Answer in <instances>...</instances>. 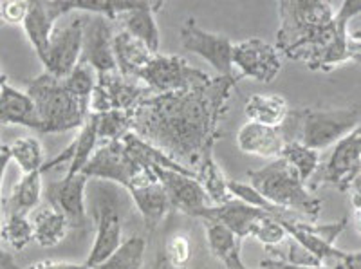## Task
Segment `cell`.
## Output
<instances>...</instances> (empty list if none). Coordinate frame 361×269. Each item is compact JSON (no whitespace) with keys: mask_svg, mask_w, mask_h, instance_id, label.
Instances as JSON below:
<instances>
[{"mask_svg":"<svg viewBox=\"0 0 361 269\" xmlns=\"http://www.w3.org/2000/svg\"><path fill=\"white\" fill-rule=\"evenodd\" d=\"M237 82V76H219L183 92L154 94L135 109L132 132L195 174L214 157L219 126Z\"/></svg>","mask_w":361,"mask_h":269,"instance_id":"obj_1","label":"cell"},{"mask_svg":"<svg viewBox=\"0 0 361 269\" xmlns=\"http://www.w3.org/2000/svg\"><path fill=\"white\" fill-rule=\"evenodd\" d=\"M360 0H345L334 15V20L316 38L293 56V60L304 61L311 71L331 73L336 67L357 61L360 58Z\"/></svg>","mask_w":361,"mask_h":269,"instance_id":"obj_2","label":"cell"},{"mask_svg":"<svg viewBox=\"0 0 361 269\" xmlns=\"http://www.w3.org/2000/svg\"><path fill=\"white\" fill-rule=\"evenodd\" d=\"M247 181L271 206L282 213H300L314 220L322 213V201L312 196L296 172L282 157L259 170H247Z\"/></svg>","mask_w":361,"mask_h":269,"instance_id":"obj_3","label":"cell"},{"mask_svg":"<svg viewBox=\"0 0 361 269\" xmlns=\"http://www.w3.org/2000/svg\"><path fill=\"white\" fill-rule=\"evenodd\" d=\"M360 126V105L343 109H305L289 112L280 131H293L283 136L286 141H298L312 150H324L333 147L340 139Z\"/></svg>","mask_w":361,"mask_h":269,"instance_id":"obj_4","label":"cell"},{"mask_svg":"<svg viewBox=\"0 0 361 269\" xmlns=\"http://www.w3.org/2000/svg\"><path fill=\"white\" fill-rule=\"evenodd\" d=\"M25 94L35 103L44 134H60L80 128L90 114L89 107L74 98L63 87L62 80L49 73H42L29 80Z\"/></svg>","mask_w":361,"mask_h":269,"instance_id":"obj_5","label":"cell"},{"mask_svg":"<svg viewBox=\"0 0 361 269\" xmlns=\"http://www.w3.org/2000/svg\"><path fill=\"white\" fill-rule=\"evenodd\" d=\"M276 9L280 28L275 47L289 60L322 33L336 15L333 6L320 0H282Z\"/></svg>","mask_w":361,"mask_h":269,"instance_id":"obj_6","label":"cell"},{"mask_svg":"<svg viewBox=\"0 0 361 269\" xmlns=\"http://www.w3.org/2000/svg\"><path fill=\"white\" fill-rule=\"evenodd\" d=\"M82 174L87 179L119 184L127 192L145 181L157 177L152 168L137 160L121 139L98 145Z\"/></svg>","mask_w":361,"mask_h":269,"instance_id":"obj_7","label":"cell"},{"mask_svg":"<svg viewBox=\"0 0 361 269\" xmlns=\"http://www.w3.org/2000/svg\"><path fill=\"white\" fill-rule=\"evenodd\" d=\"M90 212L96 220V239L85 261L89 269L111 257L123 244L119 197L114 186H107V181H98L90 192Z\"/></svg>","mask_w":361,"mask_h":269,"instance_id":"obj_8","label":"cell"},{"mask_svg":"<svg viewBox=\"0 0 361 269\" xmlns=\"http://www.w3.org/2000/svg\"><path fill=\"white\" fill-rule=\"evenodd\" d=\"M137 80L152 90V94H170L201 87L212 78L177 54L157 53L141 69Z\"/></svg>","mask_w":361,"mask_h":269,"instance_id":"obj_9","label":"cell"},{"mask_svg":"<svg viewBox=\"0 0 361 269\" xmlns=\"http://www.w3.org/2000/svg\"><path fill=\"white\" fill-rule=\"evenodd\" d=\"M154 96L137 78H127L118 71L96 74V85L90 94L89 112L90 114H103L109 110H127L135 112L141 103Z\"/></svg>","mask_w":361,"mask_h":269,"instance_id":"obj_10","label":"cell"},{"mask_svg":"<svg viewBox=\"0 0 361 269\" xmlns=\"http://www.w3.org/2000/svg\"><path fill=\"white\" fill-rule=\"evenodd\" d=\"M83 25H85V13L82 11H73L66 22L56 24L51 35L49 45L44 56L40 58L45 73L63 80L78 66L80 54H82Z\"/></svg>","mask_w":361,"mask_h":269,"instance_id":"obj_11","label":"cell"},{"mask_svg":"<svg viewBox=\"0 0 361 269\" xmlns=\"http://www.w3.org/2000/svg\"><path fill=\"white\" fill-rule=\"evenodd\" d=\"M231 64L238 80L251 78L257 82L271 83L282 71V54L275 45L262 38H247L233 44Z\"/></svg>","mask_w":361,"mask_h":269,"instance_id":"obj_12","label":"cell"},{"mask_svg":"<svg viewBox=\"0 0 361 269\" xmlns=\"http://www.w3.org/2000/svg\"><path fill=\"white\" fill-rule=\"evenodd\" d=\"M179 38L186 51L204 58L221 76H237L231 64L233 42L230 38L204 31L192 17L183 22L179 29Z\"/></svg>","mask_w":361,"mask_h":269,"instance_id":"obj_13","label":"cell"},{"mask_svg":"<svg viewBox=\"0 0 361 269\" xmlns=\"http://www.w3.org/2000/svg\"><path fill=\"white\" fill-rule=\"evenodd\" d=\"M361 132L360 126L334 145L327 165L320 168L322 183L333 184L340 192H349L361 179Z\"/></svg>","mask_w":361,"mask_h":269,"instance_id":"obj_14","label":"cell"},{"mask_svg":"<svg viewBox=\"0 0 361 269\" xmlns=\"http://www.w3.org/2000/svg\"><path fill=\"white\" fill-rule=\"evenodd\" d=\"M112 38H114V33H112L109 18L94 15V13H85L80 61L89 66L90 69H94L96 74L116 71Z\"/></svg>","mask_w":361,"mask_h":269,"instance_id":"obj_15","label":"cell"},{"mask_svg":"<svg viewBox=\"0 0 361 269\" xmlns=\"http://www.w3.org/2000/svg\"><path fill=\"white\" fill-rule=\"evenodd\" d=\"M87 177L83 174L63 176L45 188V199L51 208L62 213L71 228H83L87 220L85 192Z\"/></svg>","mask_w":361,"mask_h":269,"instance_id":"obj_16","label":"cell"},{"mask_svg":"<svg viewBox=\"0 0 361 269\" xmlns=\"http://www.w3.org/2000/svg\"><path fill=\"white\" fill-rule=\"evenodd\" d=\"M148 167L152 168L159 183L163 184L166 197H169L170 208L173 206V208L180 210L186 215L195 217L201 210L214 206L204 190H202L201 184L197 183V179L193 176L166 170V168L156 167V165H148Z\"/></svg>","mask_w":361,"mask_h":269,"instance_id":"obj_17","label":"cell"},{"mask_svg":"<svg viewBox=\"0 0 361 269\" xmlns=\"http://www.w3.org/2000/svg\"><path fill=\"white\" fill-rule=\"evenodd\" d=\"M74 11V2H49V0H33L29 2L27 17L24 20V31L27 40L33 45L38 58L44 56L51 35L63 15Z\"/></svg>","mask_w":361,"mask_h":269,"instance_id":"obj_18","label":"cell"},{"mask_svg":"<svg viewBox=\"0 0 361 269\" xmlns=\"http://www.w3.org/2000/svg\"><path fill=\"white\" fill-rule=\"evenodd\" d=\"M98 145H99V139H98V128H96V116L89 114V118L85 119V123L80 126L78 136L73 139V143H71L66 150L60 152L56 157H53L51 161H45L40 172L42 174H45V172H49L51 168H56L63 163H69L66 176H76V174H82L85 165L89 163V160L92 157L96 148H98Z\"/></svg>","mask_w":361,"mask_h":269,"instance_id":"obj_19","label":"cell"},{"mask_svg":"<svg viewBox=\"0 0 361 269\" xmlns=\"http://www.w3.org/2000/svg\"><path fill=\"white\" fill-rule=\"evenodd\" d=\"M267 212L260 208H253L250 204H244L237 199H231L230 203L221 204V206H208V208L201 210L195 217L202 220V222H217L224 228L230 229L233 235H237L240 241H244L246 237H250L251 228L260 217L266 215Z\"/></svg>","mask_w":361,"mask_h":269,"instance_id":"obj_20","label":"cell"},{"mask_svg":"<svg viewBox=\"0 0 361 269\" xmlns=\"http://www.w3.org/2000/svg\"><path fill=\"white\" fill-rule=\"evenodd\" d=\"M163 8V2H137L135 8H132L130 11H125L118 18L121 22L123 31H127L130 37L147 45L152 54L159 53L161 37L156 22V13Z\"/></svg>","mask_w":361,"mask_h":269,"instance_id":"obj_21","label":"cell"},{"mask_svg":"<svg viewBox=\"0 0 361 269\" xmlns=\"http://www.w3.org/2000/svg\"><path fill=\"white\" fill-rule=\"evenodd\" d=\"M286 145L280 128L264 126L259 123L247 121L240 126L237 134L238 150L250 155H259L264 160H279Z\"/></svg>","mask_w":361,"mask_h":269,"instance_id":"obj_22","label":"cell"},{"mask_svg":"<svg viewBox=\"0 0 361 269\" xmlns=\"http://www.w3.org/2000/svg\"><path fill=\"white\" fill-rule=\"evenodd\" d=\"M0 125H20L42 132L35 103L24 90L8 85L0 90Z\"/></svg>","mask_w":361,"mask_h":269,"instance_id":"obj_23","label":"cell"},{"mask_svg":"<svg viewBox=\"0 0 361 269\" xmlns=\"http://www.w3.org/2000/svg\"><path fill=\"white\" fill-rule=\"evenodd\" d=\"M128 196L132 197V203L135 204L137 212L141 213L148 229L156 228L170 210L169 197H166L163 184L159 183L157 177L130 188Z\"/></svg>","mask_w":361,"mask_h":269,"instance_id":"obj_24","label":"cell"},{"mask_svg":"<svg viewBox=\"0 0 361 269\" xmlns=\"http://www.w3.org/2000/svg\"><path fill=\"white\" fill-rule=\"evenodd\" d=\"M112 54H114L116 71L127 78H137L150 58L154 56L145 44L135 40L127 31H118L112 38Z\"/></svg>","mask_w":361,"mask_h":269,"instance_id":"obj_25","label":"cell"},{"mask_svg":"<svg viewBox=\"0 0 361 269\" xmlns=\"http://www.w3.org/2000/svg\"><path fill=\"white\" fill-rule=\"evenodd\" d=\"M42 172L24 174L15 186L9 190L6 197L0 201V213H17L29 215L40 206L42 199Z\"/></svg>","mask_w":361,"mask_h":269,"instance_id":"obj_26","label":"cell"},{"mask_svg":"<svg viewBox=\"0 0 361 269\" xmlns=\"http://www.w3.org/2000/svg\"><path fill=\"white\" fill-rule=\"evenodd\" d=\"M204 229L209 251L226 269H247L243 262V241L237 235L217 222H204Z\"/></svg>","mask_w":361,"mask_h":269,"instance_id":"obj_27","label":"cell"},{"mask_svg":"<svg viewBox=\"0 0 361 269\" xmlns=\"http://www.w3.org/2000/svg\"><path fill=\"white\" fill-rule=\"evenodd\" d=\"M29 220L33 226V242L40 248H54L67 237L69 222L62 213H58L47 206H38L37 210L29 213Z\"/></svg>","mask_w":361,"mask_h":269,"instance_id":"obj_28","label":"cell"},{"mask_svg":"<svg viewBox=\"0 0 361 269\" xmlns=\"http://www.w3.org/2000/svg\"><path fill=\"white\" fill-rule=\"evenodd\" d=\"M244 112L251 123L280 128L288 118L289 107L279 94H253L246 100Z\"/></svg>","mask_w":361,"mask_h":269,"instance_id":"obj_29","label":"cell"},{"mask_svg":"<svg viewBox=\"0 0 361 269\" xmlns=\"http://www.w3.org/2000/svg\"><path fill=\"white\" fill-rule=\"evenodd\" d=\"M33 242V226L29 215L0 213V244L8 251H22Z\"/></svg>","mask_w":361,"mask_h":269,"instance_id":"obj_30","label":"cell"},{"mask_svg":"<svg viewBox=\"0 0 361 269\" xmlns=\"http://www.w3.org/2000/svg\"><path fill=\"white\" fill-rule=\"evenodd\" d=\"M280 157L296 172V176L304 184H307L320 168V152L312 150L298 141H286Z\"/></svg>","mask_w":361,"mask_h":269,"instance_id":"obj_31","label":"cell"},{"mask_svg":"<svg viewBox=\"0 0 361 269\" xmlns=\"http://www.w3.org/2000/svg\"><path fill=\"white\" fill-rule=\"evenodd\" d=\"M147 241L143 237H130L119 246L111 257L90 269H143Z\"/></svg>","mask_w":361,"mask_h":269,"instance_id":"obj_32","label":"cell"},{"mask_svg":"<svg viewBox=\"0 0 361 269\" xmlns=\"http://www.w3.org/2000/svg\"><path fill=\"white\" fill-rule=\"evenodd\" d=\"M195 179L201 184L202 190H204L206 196H208V199L212 201L214 206H221V204L230 203L233 199L231 193L228 192V179L224 177L219 165L214 161V157L204 161L195 170Z\"/></svg>","mask_w":361,"mask_h":269,"instance_id":"obj_33","label":"cell"},{"mask_svg":"<svg viewBox=\"0 0 361 269\" xmlns=\"http://www.w3.org/2000/svg\"><path fill=\"white\" fill-rule=\"evenodd\" d=\"M9 147V157L18 165L22 174H33L40 172L45 163L44 147L33 136H22L15 139Z\"/></svg>","mask_w":361,"mask_h":269,"instance_id":"obj_34","label":"cell"},{"mask_svg":"<svg viewBox=\"0 0 361 269\" xmlns=\"http://www.w3.org/2000/svg\"><path fill=\"white\" fill-rule=\"evenodd\" d=\"M94 116L99 145L109 143V141H119L128 132H132L134 112H127V110H109V112Z\"/></svg>","mask_w":361,"mask_h":269,"instance_id":"obj_35","label":"cell"},{"mask_svg":"<svg viewBox=\"0 0 361 269\" xmlns=\"http://www.w3.org/2000/svg\"><path fill=\"white\" fill-rule=\"evenodd\" d=\"M63 87L73 94L74 98L80 100L82 103H85L89 107L90 94L94 90L96 85V73L94 69H90L89 66L80 61L78 66L74 67L69 74L62 80Z\"/></svg>","mask_w":361,"mask_h":269,"instance_id":"obj_36","label":"cell"},{"mask_svg":"<svg viewBox=\"0 0 361 269\" xmlns=\"http://www.w3.org/2000/svg\"><path fill=\"white\" fill-rule=\"evenodd\" d=\"M250 237L257 239L266 248H276V246L283 244V242L288 241V232L283 229V226L280 225V220L275 215L266 213V215L260 217L255 222Z\"/></svg>","mask_w":361,"mask_h":269,"instance_id":"obj_37","label":"cell"},{"mask_svg":"<svg viewBox=\"0 0 361 269\" xmlns=\"http://www.w3.org/2000/svg\"><path fill=\"white\" fill-rule=\"evenodd\" d=\"M163 255L173 269H186L192 261V241L186 233H173L166 241Z\"/></svg>","mask_w":361,"mask_h":269,"instance_id":"obj_38","label":"cell"},{"mask_svg":"<svg viewBox=\"0 0 361 269\" xmlns=\"http://www.w3.org/2000/svg\"><path fill=\"white\" fill-rule=\"evenodd\" d=\"M9 161H11V157H9V147L2 143V139H0V201H2V181H4V174ZM0 269H24L13 261L9 251H6L2 248V244H0Z\"/></svg>","mask_w":361,"mask_h":269,"instance_id":"obj_39","label":"cell"},{"mask_svg":"<svg viewBox=\"0 0 361 269\" xmlns=\"http://www.w3.org/2000/svg\"><path fill=\"white\" fill-rule=\"evenodd\" d=\"M29 2L25 0H13V2H0V18L4 24H24L27 17Z\"/></svg>","mask_w":361,"mask_h":269,"instance_id":"obj_40","label":"cell"},{"mask_svg":"<svg viewBox=\"0 0 361 269\" xmlns=\"http://www.w3.org/2000/svg\"><path fill=\"white\" fill-rule=\"evenodd\" d=\"M24 269H89L85 264H74V262H56V261H42L27 265Z\"/></svg>","mask_w":361,"mask_h":269,"instance_id":"obj_41","label":"cell"},{"mask_svg":"<svg viewBox=\"0 0 361 269\" xmlns=\"http://www.w3.org/2000/svg\"><path fill=\"white\" fill-rule=\"evenodd\" d=\"M260 269H331V268H307V265H296V264H289V262L283 261H276V258H264L260 262Z\"/></svg>","mask_w":361,"mask_h":269,"instance_id":"obj_42","label":"cell"},{"mask_svg":"<svg viewBox=\"0 0 361 269\" xmlns=\"http://www.w3.org/2000/svg\"><path fill=\"white\" fill-rule=\"evenodd\" d=\"M331 269H360V251H347L345 257Z\"/></svg>","mask_w":361,"mask_h":269,"instance_id":"obj_43","label":"cell"},{"mask_svg":"<svg viewBox=\"0 0 361 269\" xmlns=\"http://www.w3.org/2000/svg\"><path fill=\"white\" fill-rule=\"evenodd\" d=\"M154 269H173L172 265H170L169 262H166V258H164L163 251H159V255H157L156 265H154Z\"/></svg>","mask_w":361,"mask_h":269,"instance_id":"obj_44","label":"cell"},{"mask_svg":"<svg viewBox=\"0 0 361 269\" xmlns=\"http://www.w3.org/2000/svg\"><path fill=\"white\" fill-rule=\"evenodd\" d=\"M6 85H8V76H6V74L0 71V90L4 89Z\"/></svg>","mask_w":361,"mask_h":269,"instance_id":"obj_45","label":"cell"},{"mask_svg":"<svg viewBox=\"0 0 361 269\" xmlns=\"http://www.w3.org/2000/svg\"><path fill=\"white\" fill-rule=\"evenodd\" d=\"M2 24H4V22H2V18H0V28H2Z\"/></svg>","mask_w":361,"mask_h":269,"instance_id":"obj_46","label":"cell"}]
</instances>
